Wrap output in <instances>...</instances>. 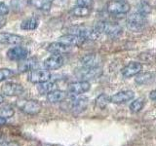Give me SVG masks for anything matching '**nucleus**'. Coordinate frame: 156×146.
<instances>
[{
	"mask_svg": "<svg viewBox=\"0 0 156 146\" xmlns=\"http://www.w3.org/2000/svg\"><path fill=\"white\" fill-rule=\"evenodd\" d=\"M150 99L153 100H156V89L150 92Z\"/></svg>",
	"mask_w": 156,
	"mask_h": 146,
	"instance_id": "36",
	"label": "nucleus"
},
{
	"mask_svg": "<svg viewBox=\"0 0 156 146\" xmlns=\"http://www.w3.org/2000/svg\"><path fill=\"white\" fill-rule=\"evenodd\" d=\"M88 103H89V99L87 97L83 96V97H79V99H75L71 103V109L73 111V113L75 114L81 113V112H83L87 108Z\"/></svg>",
	"mask_w": 156,
	"mask_h": 146,
	"instance_id": "18",
	"label": "nucleus"
},
{
	"mask_svg": "<svg viewBox=\"0 0 156 146\" xmlns=\"http://www.w3.org/2000/svg\"><path fill=\"white\" fill-rule=\"evenodd\" d=\"M91 89V85L88 81H78L71 83L67 87V92L73 96H80L82 94H85Z\"/></svg>",
	"mask_w": 156,
	"mask_h": 146,
	"instance_id": "8",
	"label": "nucleus"
},
{
	"mask_svg": "<svg viewBox=\"0 0 156 146\" xmlns=\"http://www.w3.org/2000/svg\"><path fill=\"white\" fill-rule=\"evenodd\" d=\"M30 6L42 11H49L52 7L53 0H27Z\"/></svg>",
	"mask_w": 156,
	"mask_h": 146,
	"instance_id": "20",
	"label": "nucleus"
},
{
	"mask_svg": "<svg viewBox=\"0 0 156 146\" xmlns=\"http://www.w3.org/2000/svg\"><path fill=\"white\" fill-rule=\"evenodd\" d=\"M146 24V16L140 12L132 13L127 19V27L131 31L140 32L145 27Z\"/></svg>",
	"mask_w": 156,
	"mask_h": 146,
	"instance_id": "3",
	"label": "nucleus"
},
{
	"mask_svg": "<svg viewBox=\"0 0 156 146\" xmlns=\"http://www.w3.org/2000/svg\"><path fill=\"white\" fill-rule=\"evenodd\" d=\"M15 75L13 70L9 68H0V82L5 81Z\"/></svg>",
	"mask_w": 156,
	"mask_h": 146,
	"instance_id": "30",
	"label": "nucleus"
},
{
	"mask_svg": "<svg viewBox=\"0 0 156 146\" xmlns=\"http://www.w3.org/2000/svg\"><path fill=\"white\" fill-rule=\"evenodd\" d=\"M101 67H83L76 73V76L80 81H88L90 79H95L101 74Z\"/></svg>",
	"mask_w": 156,
	"mask_h": 146,
	"instance_id": "7",
	"label": "nucleus"
},
{
	"mask_svg": "<svg viewBox=\"0 0 156 146\" xmlns=\"http://www.w3.org/2000/svg\"><path fill=\"white\" fill-rule=\"evenodd\" d=\"M155 79V75L151 72H140L136 75L135 81L138 85L151 84Z\"/></svg>",
	"mask_w": 156,
	"mask_h": 146,
	"instance_id": "19",
	"label": "nucleus"
},
{
	"mask_svg": "<svg viewBox=\"0 0 156 146\" xmlns=\"http://www.w3.org/2000/svg\"><path fill=\"white\" fill-rule=\"evenodd\" d=\"M2 146H20L19 143H17L16 141H5V142L2 144Z\"/></svg>",
	"mask_w": 156,
	"mask_h": 146,
	"instance_id": "35",
	"label": "nucleus"
},
{
	"mask_svg": "<svg viewBox=\"0 0 156 146\" xmlns=\"http://www.w3.org/2000/svg\"><path fill=\"white\" fill-rule=\"evenodd\" d=\"M7 23V19H6V17L5 16H2V15H0V28H2L5 24Z\"/></svg>",
	"mask_w": 156,
	"mask_h": 146,
	"instance_id": "34",
	"label": "nucleus"
},
{
	"mask_svg": "<svg viewBox=\"0 0 156 146\" xmlns=\"http://www.w3.org/2000/svg\"><path fill=\"white\" fill-rule=\"evenodd\" d=\"M3 101H4V97H3V96L0 95V104H1Z\"/></svg>",
	"mask_w": 156,
	"mask_h": 146,
	"instance_id": "38",
	"label": "nucleus"
},
{
	"mask_svg": "<svg viewBox=\"0 0 156 146\" xmlns=\"http://www.w3.org/2000/svg\"><path fill=\"white\" fill-rule=\"evenodd\" d=\"M39 26V19L36 17H29L23 19L21 23L23 30H35Z\"/></svg>",
	"mask_w": 156,
	"mask_h": 146,
	"instance_id": "22",
	"label": "nucleus"
},
{
	"mask_svg": "<svg viewBox=\"0 0 156 146\" xmlns=\"http://www.w3.org/2000/svg\"><path fill=\"white\" fill-rule=\"evenodd\" d=\"M23 42V37L17 34L2 32L0 33V43L9 44V45H19Z\"/></svg>",
	"mask_w": 156,
	"mask_h": 146,
	"instance_id": "17",
	"label": "nucleus"
},
{
	"mask_svg": "<svg viewBox=\"0 0 156 146\" xmlns=\"http://www.w3.org/2000/svg\"><path fill=\"white\" fill-rule=\"evenodd\" d=\"M27 79L29 82L34 83V84H39L49 81L51 79V72L49 70H43V69H31L28 71Z\"/></svg>",
	"mask_w": 156,
	"mask_h": 146,
	"instance_id": "6",
	"label": "nucleus"
},
{
	"mask_svg": "<svg viewBox=\"0 0 156 146\" xmlns=\"http://www.w3.org/2000/svg\"><path fill=\"white\" fill-rule=\"evenodd\" d=\"M7 57L11 61H21L28 57V50L21 46H15L7 51Z\"/></svg>",
	"mask_w": 156,
	"mask_h": 146,
	"instance_id": "10",
	"label": "nucleus"
},
{
	"mask_svg": "<svg viewBox=\"0 0 156 146\" xmlns=\"http://www.w3.org/2000/svg\"><path fill=\"white\" fill-rule=\"evenodd\" d=\"M5 142V136L0 134V144H3Z\"/></svg>",
	"mask_w": 156,
	"mask_h": 146,
	"instance_id": "37",
	"label": "nucleus"
},
{
	"mask_svg": "<svg viewBox=\"0 0 156 146\" xmlns=\"http://www.w3.org/2000/svg\"><path fill=\"white\" fill-rule=\"evenodd\" d=\"M93 8H88V7H82V6H77L75 5L72 8L71 13L73 16L75 17H88L92 13Z\"/></svg>",
	"mask_w": 156,
	"mask_h": 146,
	"instance_id": "25",
	"label": "nucleus"
},
{
	"mask_svg": "<svg viewBox=\"0 0 156 146\" xmlns=\"http://www.w3.org/2000/svg\"><path fill=\"white\" fill-rule=\"evenodd\" d=\"M70 48L69 46L65 45L61 42H54L49 44L48 47H47V51L52 54V55H63V54H66L70 51Z\"/></svg>",
	"mask_w": 156,
	"mask_h": 146,
	"instance_id": "16",
	"label": "nucleus"
},
{
	"mask_svg": "<svg viewBox=\"0 0 156 146\" xmlns=\"http://www.w3.org/2000/svg\"><path fill=\"white\" fill-rule=\"evenodd\" d=\"M58 42H61V43L69 46V47H80L86 42V40L80 36L66 33L65 35H62L58 38Z\"/></svg>",
	"mask_w": 156,
	"mask_h": 146,
	"instance_id": "12",
	"label": "nucleus"
},
{
	"mask_svg": "<svg viewBox=\"0 0 156 146\" xmlns=\"http://www.w3.org/2000/svg\"><path fill=\"white\" fill-rule=\"evenodd\" d=\"M67 96V94L63 91L60 90H55L47 94V100L51 103H56V102L62 101L63 99H66Z\"/></svg>",
	"mask_w": 156,
	"mask_h": 146,
	"instance_id": "21",
	"label": "nucleus"
},
{
	"mask_svg": "<svg viewBox=\"0 0 156 146\" xmlns=\"http://www.w3.org/2000/svg\"><path fill=\"white\" fill-rule=\"evenodd\" d=\"M106 9L107 12L111 15H124L130 11L131 6L127 1H114V0H110L107 3Z\"/></svg>",
	"mask_w": 156,
	"mask_h": 146,
	"instance_id": "5",
	"label": "nucleus"
},
{
	"mask_svg": "<svg viewBox=\"0 0 156 146\" xmlns=\"http://www.w3.org/2000/svg\"><path fill=\"white\" fill-rule=\"evenodd\" d=\"M15 114V110L10 104H5L0 108V116L4 117V118H11Z\"/></svg>",
	"mask_w": 156,
	"mask_h": 146,
	"instance_id": "28",
	"label": "nucleus"
},
{
	"mask_svg": "<svg viewBox=\"0 0 156 146\" xmlns=\"http://www.w3.org/2000/svg\"><path fill=\"white\" fill-rule=\"evenodd\" d=\"M95 30L100 34L105 33L109 37H118L122 33V27L118 23L111 22H99L94 26Z\"/></svg>",
	"mask_w": 156,
	"mask_h": 146,
	"instance_id": "2",
	"label": "nucleus"
},
{
	"mask_svg": "<svg viewBox=\"0 0 156 146\" xmlns=\"http://www.w3.org/2000/svg\"><path fill=\"white\" fill-rule=\"evenodd\" d=\"M108 102H110L109 100V96L105 95V94H101L99 96L97 97L95 100V104L98 108L100 109H104L106 107V105L108 104Z\"/></svg>",
	"mask_w": 156,
	"mask_h": 146,
	"instance_id": "27",
	"label": "nucleus"
},
{
	"mask_svg": "<svg viewBox=\"0 0 156 146\" xmlns=\"http://www.w3.org/2000/svg\"><path fill=\"white\" fill-rule=\"evenodd\" d=\"M150 11H151V7H150V5L146 1H141L138 5V12L145 15V16L148 13H150Z\"/></svg>",
	"mask_w": 156,
	"mask_h": 146,
	"instance_id": "31",
	"label": "nucleus"
},
{
	"mask_svg": "<svg viewBox=\"0 0 156 146\" xmlns=\"http://www.w3.org/2000/svg\"><path fill=\"white\" fill-rule=\"evenodd\" d=\"M16 104L20 110L28 115H36L41 111V108H42L40 102L37 100H33V99L18 100Z\"/></svg>",
	"mask_w": 156,
	"mask_h": 146,
	"instance_id": "4",
	"label": "nucleus"
},
{
	"mask_svg": "<svg viewBox=\"0 0 156 146\" xmlns=\"http://www.w3.org/2000/svg\"><path fill=\"white\" fill-rule=\"evenodd\" d=\"M144 99H138L134 100L130 104V110L133 112V113H138V112H140L141 109L144 108Z\"/></svg>",
	"mask_w": 156,
	"mask_h": 146,
	"instance_id": "29",
	"label": "nucleus"
},
{
	"mask_svg": "<svg viewBox=\"0 0 156 146\" xmlns=\"http://www.w3.org/2000/svg\"><path fill=\"white\" fill-rule=\"evenodd\" d=\"M139 57L140 61H143L145 63H153L156 61V51L154 50L145 51L144 53L140 54Z\"/></svg>",
	"mask_w": 156,
	"mask_h": 146,
	"instance_id": "26",
	"label": "nucleus"
},
{
	"mask_svg": "<svg viewBox=\"0 0 156 146\" xmlns=\"http://www.w3.org/2000/svg\"><path fill=\"white\" fill-rule=\"evenodd\" d=\"M36 64V60L34 57H29L26 58V60H23L21 61H19L18 64V69L20 72H27V71H30L33 69L34 65Z\"/></svg>",
	"mask_w": 156,
	"mask_h": 146,
	"instance_id": "24",
	"label": "nucleus"
},
{
	"mask_svg": "<svg viewBox=\"0 0 156 146\" xmlns=\"http://www.w3.org/2000/svg\"><path fill=\"white\" fill-rule=\"evenodd\" d=\"M1 92L4 96H21L24 92L23 87L21 84L14 82H8L1 87Z\"/></svg>",
	"mask_w": 156,
	"mask_h": 146,
	"instance_id": "9",
	"label": "nucleus"
},
{
	"mask_svg": "<svg viewBox=\"0 0 156 146\" xmlns=\"http://www.w3.org/2000/svg\"><path fill=\"white\" fill-rule=\"evenodd\" d=\"M143 70V64L140 62H136V61H132L129 64H127L125 67L122 68L121 73L123 77L125 78H130L136 76V74H139L140 72Z\"/></svg>",
	"mask_w": 156,
	"mask_h": 146,
	"instance_id": "13",
	"label": "nucleus"
},
{
	"mask_svg": "<svg viewBox=\"0 0 156 146\" xmlns=\"http://www.w3.org/2000/svg\"><path fill=\"white\" fill-rule=\"evenodd\" d=\"M114 1H126V0H114Z\"/></svg>",
	"mask_w": 156,
	"mask_h": 146,
	"instance_id": "39",
	"label": "nucleus"
},
{
	"mask_svg": "<svg viewBox=\"0 0 156 146\" xmlns=\"http://www.w3.org/2000/svg\"><path fill=\"white\" fill-rule=\"evenodd\" d=\"M37 90L40 95H47L49 92L57 90V84L50 80L43 83H39V85L37 86Z\"/></svg>",
	"mask_w": 156,
	"mask_h": 146,
	"instance_id": "23",
	"label": "nucleus"
},
{
	"mask_svg": "<svg viewBox=\"0 0 156 146\" xmlns=\"http://www.w3.org/2000/svg\"><path fill=\"white\" fill-rule=\"evenodd\" d=\"M9 14V7L3 2H0V15L6 16Z\"/></svg>",
	"mask_w": 156,
	"mask_h": 146,
	"instance_id": "33",
	"label": "nucleus"
},
{
	"mask_svg": "<svg viewBox=\"0 0 156 146\" xmlns=\"http://www.w3.org/2000/svg\"><path fill=\"white\" fill-rule=\"evenodd\" d=\"M76 5L77 6H82V7L93 8L94 0H76Z\"/></svg>",
	"mask_w": 156,
	"mask_h": 146,
	"instance_id": "32",
	"label": "nucleus"
},
{
	"mask_svg": "<svg viewBox=\"0 0 156 146\" xmlns=\"http://www.w3.org/2000/svg\"><path fill=\"white\" fill-rule=\"evenodd\" d=\"M67 34H73V35L80 36L84 38L85 40H95L100 36V34L98 33L94 27L91 28L87 26H83V24H78V26H73L70 27L66 28Z\"/></svg>",
	"mask_w": 156,
	"mask_h": 146,
	"instance_id": "1",
	"label": "nucleus"
},
{
	"mask_svg": "<svg viewBox=\"0 0 156 146\" xmlns=\"http://www.w3.org/2000/svg\"><path fill=\"white\" fill-rule=\"evenodd\" d=\"M83 67H100L101 57L98 54H88L81 58Z\"/></svg>",
	"mask_w": 156,
	"mask_h": 146,
	"instance_id": "15",
	"label": "nucleus"
},
{
	"mask_svg": "<svg viewBox=\"0 0 156 146\" xmlns=\"http://www.w3.org/2000/svg\"><path fill=\"white\" fill-rule=\"evenodd\" d=\"M135 97V92L133 91H122L118 92L114 94L113 96H111L109 97V100L112 103L115 104H122V103H126L130 100H132Z\"/></svg>",
	"mask_w": 156,
	"mask_h": 146,
	"instance_id": "11",
	"label": "nucleus"
},
{
	"mask_svg": "<svg viewBox=\"0 0 156 146\" xmlns=\"http://www.w3.org/2000/svg\"><path fill=\"white\" fill-rule=\"evenodd\" d=\"M63 57L61 55H51L44 61V66L47 70H56L61 68L63 64Z\"/></svg>",
	"mask_w": 156,
	"mask_h": 146,
	"instance_id": "14",
	"label": "nucleus"
}]
</instances>
